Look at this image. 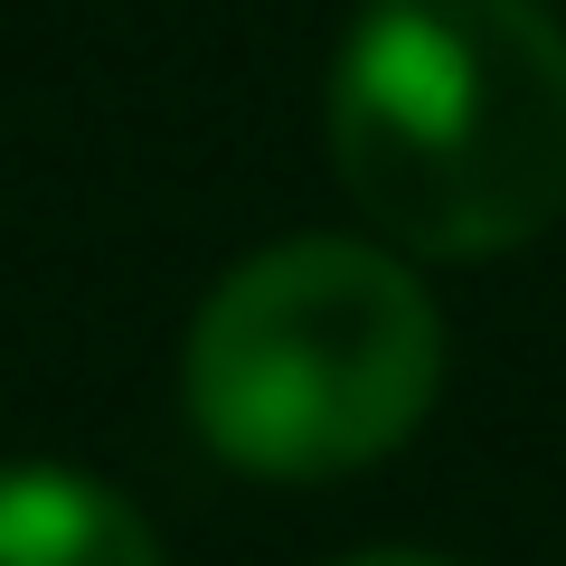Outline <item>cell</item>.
Returning <instances> with one entry per match:
<instances>
[{
	"instance_id": "6da1fadb",
	"label": "cell",
	"mask_w": 566,
	"mask_h": 566,
	"mask_svg": "<svg viewBox=\"0 0 566 566\" xmlns=\"http://www.w3.org/2000/svg\"><path fill=\"white\" fill-rule=\"evenodd\" d=\"M331 161L406 255H501L566 208V29L538 0H368L331 66Z\"/></svg>"
},
{
	"instance_id": "7a4b0ae2",
	"label": "cell",
	"mask_w": 566,
	"mask_h": 566,
	"mask_svg": "<svg viewBox=\"0 0 566 566\" xmlns=\"http://www.w3.org/2000/svg\"><path fill=\"white\" fill-rule=\"evenodd\" d=\"M180 387L218 463L331 482L424 424L444 387V322L397 255L359 237H293L208 293Z\"/></svg>"
},
{
	"instance_id": "3957f363",
	"label": "cell",
	"mask_w": 566,
	"mask_h": 566,
	"mask_svg": "<svg viewBox=\"0 0 566 566\" xmlns=\"http://www.w3.org/2000/svg\"><path fill=\"white\" fill-rule=\"evenodd\" d=\"M0 566H161V538L85 472L0 463Z\"/></svg>"
},
{
	"instance_id": "277c9868",
	"label": "cell",
	"mask_w": 566,
	"mask_h": 566,
	"mask_svg": "<svg viewBox=\"0 0 566 566\" xmlns=\"http://www.w3.org/2000/svg\"><path fill=\"white\" fill-rule=\"evenodd\" d=\"M340 566H453V557H424V547H368V557H340Z\"/></svg>"
}]
</instances>
